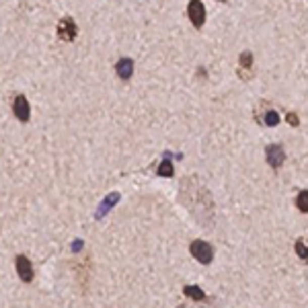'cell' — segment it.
Returning a JSON list of instances; mask_svg holds the SVG:
<instances>
[{"instance_id":"obj_14","label":"cell","mask_w":308,"mask_h":308,"mask_svg":"<svg viewBox=\"0 0 308 308\" xmlns=\"http://www.w3.org/2000/svg\"><path fill=\"white\" fill-rule=\"evenodd\" d=\"M82 246H84V242H82L80 238H76V240L72 242V251H74V253H80V251H82Z\"/></svg>"},{"instance_id":"obj_8","label":"cell","mask_w":308,"mask_h":308,"mask_svg":"<svg viewBox=\"0 0 308 308\" xmlns=\"http://www.w3.org/2000/svg\"><path fill=\"white\" fill-rule=\"evenodd\" d=\"M115 72H117V76L123 78V80L132 78V74H134V60H132V58H121L117 64H115Z\"/></svg>"},{"instance_id":"obj_7","label":"cell","mask_w":308,"mask_h":308,"mask_svg":"<svg viewBox=\"0 0 308 308\" xmlns=\"http://www.w3.org/2000/svg\"><path fill=\"white\" fill-rule=\"evenodd\" d=\"M119 201V193L117 191H113V193H109L103 201H101V206H99V210H97V214H95V218L97 220H101V218H105V216L113 210V206Z\"/></svg>"},{"instance_id":"obj_9","label":"cell","mask_w":308,"mask_h":308,"mask_svg":"<svg viewBox=\"0 0 308 308\" xmlns=\"http://www.w3.org/2000/svg\"><path fill=\"white\" fill-rule=\"evenodd\" d=\"M183 294H185V296H189V298H191V300H195V302L206 300V292H203L199 286H185Z\"/></svg>"},{"instance_id":"obj_5","label":"cell","mask_w":308,"mask_h":308,"mask_svg":"<svg viewBox=\"0 0 308 308\" xmlns=\"http://www.w3.org/2000/svg\"><path fill=\"white\" fill-rule=\"evenodd\" d=\"M15 267H17V273H19V277H21V282H25V284H31V282H33L35 271H33V265H31L29 257L19 255V257L15 259Z\"/></svg>"},{"instance_id":"obj_3","label":"cell","mask_w":308,"mask_h":308,"mask_svg":"<svg viewBox=\"0 0 308 308\" xmlns=\"http://www.w3.org/2000/svg\"><path fill=\"white\" fill-rule=\"evenodd\" d=\"M265 159H267V165L271 169H280L284 165V161H286V150H284V146H280V144L267 146L265 148Z\"/></svg>"},{"instance_id":"obj_4","label":"cell","mask_w":308,"mask_h":308,"mask_svg":"<svg viewBox=\"0 0 308 308\" xmlns=\"http://www.w3.org/2000/svg\"><path fill=\"white\" fill-rule=\"evenodd\" d=\"M187 15L193 23L195 29H201L203 23H206V7L201 0H189V5H187Z\"/></svg>"},{"instance_id":"obj_1","label":"cell","mask_w":308,"mask_h":308,"mask_svg":"<svg viewBox=\"0 0 308 308\" xmlns=\"http://www.w3.org/2000/svg\"><path fill=\"white\" fill-rule=\"evenodd\" d=\"M189 251H191V255H193L199 263H203V265L212 263V259H214V249H212V246H210L206 240H193L191 246H189Z\"/></svg>"},{"instance_id":"obj_15","label":"cell","mask_w":308,"mask_h":308,"mask_svg":"<svg viewBox=\"0 0 308 308\" xmlns=\"http://www.w3.org/2000/svg\"><path fill=\"white\" fill-rule=\"evenodd\" d=\"M286 119L290 121V126H294V128H296L298 123H300V121H298V115H296V113H288V115H286Z\"/></svg>"},{"instance_id":"obj_16","label":"cell","mask_w":308,"mask_h":308,"mask_svg":"<svg viewBox=\"0 0 308 308\" xmlns=\"http://www.w3.org/2000/svg\"><path fill=\"white\" fill-rule=\"evenodd\" d=\"M218 3H224V0H218Z\"/></svg>"},{"instance_id":"obj_13","label":"cell","mask_w":308,"mask_h":308,"mask_svg":"<svg viewBox=\"0 0 308 308\" xmlns=\"http://www.w3.org/2000/svg\"><path fill=\"white\" fill-rule=\"evenodd\" d=\"M251 64H253V54L251 52H242L240 54V66L242 68H251Z\"/></svg>"},{"instance_id":"obj_6","label":"cell","mask_w":308,"mask_h":308,"mask_svg":"<svg viewBox=\"0 0 308 308\" xmlns=\"http://www.w3.org/2000/svg\"><path fill=\"white\" fill-rule=\"evenodd\" d=\"M13 113H15V117H17L19 121H29V117H31V109H29V101H27L23 95L15 97Z\"/></svg>"},{"instance_id":"obj_2","label":"cell","mask_w":308,"mask_h":308,"mask_svg":"<svg viewBox=\"0 0 308 308\" xmlns=\"http://www.w3.org/2000/svg\"><path fill=\"white\" fill-rule=\"evenodd\" d=\"M56 33L60 39H64V41H74L76 35H78V29H76V23L74 19L70 17H64L60 23H58V29H56Z\"/></svg>"},{"instance_id":"obj_11","label":"cell","mask_w":308,"mask_h":308,"mask_svg":"<svg viewBox=\"0 0 308 308\" xmlns=\"http://www.w3.org/2000/svg\"><path fill=\"white\" fill-rule=\"evenodd\" d=\"M157 173L161 175V177H173V163L169 161V159H165L161 165H159V169H157Z\"/></svg>"},{"instance_id":"obj_12","label":"cell","mask_w":308,"mask_h":308,"mask_svg":"<svg viewBox=\"0 0 308 308\" xmlns=\"http://www.w3.org/2000/svg\"><path fill=\"white\" fill-rule=\"evenodd\" d=\"M296 208L300 210V212H308V189H304V191H300L298 193V197H296Z\"/></svg>"},{"instance_id":"obj_10","label":"cell","mask_w":308,"mask_h":308,"mask_svg":"<svg viewBox=\"0 0 308 308\" xmlns=\"http://www.w3.org/2000/svg\"><path fill=\"white\" fill-rule=\"evenodd\" d=\"M263 123H265V126H269V128L277 126V123H280V115H277V111H273V109L265 111V115H263Z\"/></svg>"}]
</instances>
